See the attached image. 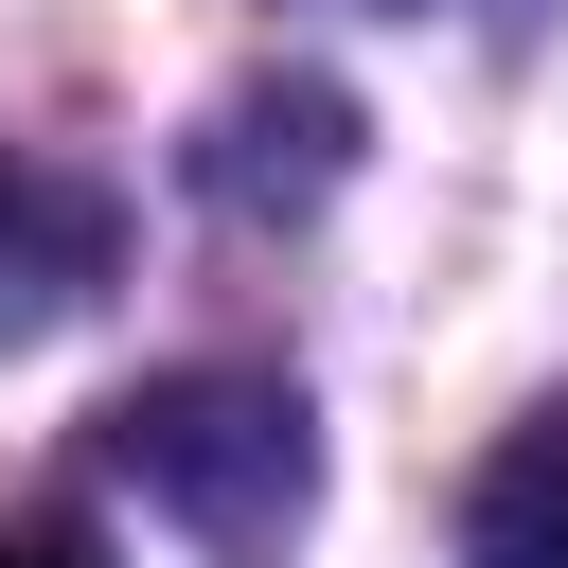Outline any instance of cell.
Returning <instances> with one entry per match:
<instances>
[{"label":"cell","instance_id":"obj_1","mask_svg":"<svg viewBox=\"0 0 568 568\" xmlns=\"http://www.w3.org/2000/svg\"><path fill=\"white\" fill-rule=\"evenodd\" d=\"M462 568H568V390L479 462V497H462Z\"/></svg>","mask_w":568,"mask_h":568},{"label":"cell","instance_id":"obj_2","mask_svg":"<svg viewBox=\"0 0 568 568\" xmlns=\"http://www.w3.org/2000/svg\"><path fill=\"white\" fill-rule=\"evenodd\" d=\"M0 568H89V532H0Z\"/></svg>","mask_w":568,"mask_h":568}]
</instances>
